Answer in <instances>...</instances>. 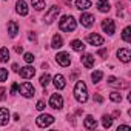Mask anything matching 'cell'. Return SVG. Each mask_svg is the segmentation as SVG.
I'll use <instances>...</instances> for the list:
<instances>
[{"label": "cell", "instance_id": "27", "mask_svg": "<svg viewBox=\"0 0 131 131\" xmlns=\"http://www.w3.org/2000/svg\"><path fill=\"white\" fill-rule=\"evenodd\" d=\"M122 39L125 40V42H131V26H126L125 29H123V32H122Z\"/></svg>", "mask_w": 131, "mask_h": 131}, {"label": "cell", "instance_id": "21", "mask_svg": "<svg viewBox=\"0 0 131 131\" xmlns=\"http://www.w3.org/2000/svg\"><path fill=\"white\" fill-rule=\"evenodd\" d=\"M17 32H19V25L16 22H9L8 23V34H9V37H16Z\"/></svg>", "mask_w": 131, "mask_h": 131}, {"label": "cell", "instance_id": "24", "mask_svg": "<svg viewBox=\"0 0 131 131\" xmlns=\"http://www.w3.org/2000/svg\"><path fill=\"white\" fill-rule=\"evenodd\" d=\"M9 60V51H8V48H2L0 49V62L2 63H5V62H8Z\"/></svg>", "mask_w": 131, "mask_h": 131}, {"label": "cell", "instance_id": "30", "mask_svg": "<svg viewBox=\"0 0 131 131\" xmlns=\"http://www.w3.org/2000/svg\"><path fill=\"white\" fill-rule=\"evenodd\" d=\"M49 80H51L49 74H46V73H45V74H43V76L40 77V85H42V86H46V85L49 83Z\"/></svg>", "mask_w": 131, "mask_h": 131}, {"label": "cell", "instance_id": "29", "mask_svg": "<svg viewBox=\"0 0 131 131\" xmlns=\"http://www.w3.org/2000/svg\"><path fill=\"white\" fill-rule=\"evenodd\" d=\"M110 99L113 100V102H116V103H119V102H122V96L117 93V91H113L111 94H110Z\"/></svg>", "mask_w": 131, "mask_h": 131}, {"label": "cell", "instance_id": "2", "mask_svg": "<svg viewBox=\"0 0 131 131\" xmlns=\"http://www.w3.org/2000/svg\"><path fill=\"white\" fill-rule=\"evenodd\" d=\"M76 26H77V23H76V19H74L73 16H63V17L60 19V22H59V28H60L62 31H65V32L74 31Z\"/></svg>", "mask_w": 131, "mask_h": 131}, {"label": "cell", "instance_id": "8", "mask_svg": "<svg viewBox=\"0 0 131 131\" xmlns=\"http://www.w3.org/2000/svg\"><path fill=\"white\" fill-rule=\"evenodd\" d=\"M102 29H103L106 34L113 36V34L116 32V25H114V20H111V19L103 20V22H102Z\"/></svg>", "mask_w": 131, "mask_h": 131}, {"label": "cell", "instance_id": "10", "mask_svg": "<svg viewBox=\"0 0 131 131\" xmlns=\"http://www.w3.org/2000/svg\"><path fill=\"white\" fill-rule=\"evenodd\" d=\"M117 57H119V60H120V62L128 63V62L131 60V52H129V49H128V48H120V49L117 51Z\"/></svg>", "mask_w": 131, "mask_h": 131}, {"label": "cell", "instance_id": "13", "mask_svg": "<svg viewBox=\"0 0 131 131\" xmlns=\"http://www.w3.org/2000/svg\"><path fill=\"white\" fill-rule=\"evenodd\" d=\"M52 83H54V86H56L57 90H63L65 86H67V80H65V77H63L62 74H57V76H54V79H52Z\"/></svg>", "mask_w": 131, "mask_h": 131}, {"label": "cell", "instance_id": "32", "mask_svg": "<svg viewBox=\"0 0 131 131\" xmlns=\"http://www.w3.org/2000/svg\"><path fill=\"white\" fill-rule=\"evenodd\" d=\"M6 79H8V70L0 68V82H5Z\"/></svg>", "mask_w": 131, "mask_h": 131}, {"label": "cell", "instance_id": "17", "mask_svg": "<svg viewBox=\"0 0 131 131\" xmlns=\"http://www.w3.org/2000/svg\"><path fill=\"white\" fill-rule=\"evenodd\" d=\"M108 83L111 86H120V88H128V83L120 80V79H116V77H108Z\"/></svg>", "mask_w": 131, "mask_h": 131}, {"label": "cell", "instance_id": "15", "mask_svg": "<svg viewBox=\"0 0 131 131\" xmlns=\"http://www.w3.org/2000/svg\"><path fill=\"white\" fill-rule=\"evenodd\" d=\"M82 63H83V67L85 68H93L94 67V57L91 56V54H83L82 56Z\"/></svg>", "mask_w": 131, "mask_h": 131}, {"label": "cell", "instance_id": "42", "mask_svg": "<svg viewBox=\"0 0 131 131\" xmlns=\"http://www.w3.org/2000/svg\"><path fill=\"white\" fill-rule=\"evenodd\" d=\"M63 2L67 3V5H71V0H63Z\"/></svg>", "mask_w": 131, "mask_h": 131}, {"label": "cell", "instance_id": "11", "mask_svg": "<svg viewBox=\"0 0 131 131\" xmlns=\"http://www.w3.org/2000/svg\"><path fill=\"white\" fill-rule=\"evenodd\" d=\"M19 74H20L23 79H31V77L36 74V70H34L32 67H29V65H26V67H23V68L19 70Z\"/></svg>", "mask_w": 131, "mask_h": 131}, {"label": "cell", "instance_id": "31", "mask_svg": "<svg viewBox=\"0 0 131 131\" xmlns=\"http://www.w3.org/2000/svg\"><path fill=\"white\" fill-rule=\"evenodd\" d=\"M23 60H25L26 63H32V62H34V54H32V52H25Z\"/></svg>", "mask_w": 131, "mask_h": 131}, {"label": "cell", "instance_id": "19", "mask_svg": "<svg viewBox=\"0 0 131 131\" xmlns=\"http://www.w3.org/2000/svg\"><path fill=\"white\" fill-rule=\"evenodd\" d=\"M91 6V0H76V8L80 11H86Z\"/></svg>", "mask_w": 131, "mask_h": 131}, {"label": "cell", "instance_id": "16", "mask_svg": "<svg viewBox=\"0 0 131 131\" xmlns=\"http://www.w3.org/2000/svg\"><path fill=\"white\" fill-rule=\"evenodd\" d=\"M83 125H85L86 129H94V128L97 126V120H96L93 116H86L85 120H83Z\"/></svg>", "mask_w": 131, "mask_h": 131}, {"label": "cell", "instance_id": "14", "mask_svg": "<svg viewBox=\"0 0 131 131\" xmlns=\"http://www.w3.org/2000/svg\"><path fill=\"white\" fill-rule=\"evenodd\" d=\"M16 11L20 16H26L28 14V5L23 2V0H19V2L16 3Z\"/></svg>", "mask_w": 131, "mask_h": 131}, {"label": "cell", "instance_id": "39", "mask_svg": "<svg viewBox=\"0 0 131 131\" xmlns=\"http://www.w3.org/2000/svg\"><path fill=\"white\" fill-rule=\"evenodd\" d=\"M117 129H131V126H128V125H119Z\"/></svg>", "mask_w": 131, "mask_h": 131}, {"label": "cell", "instance_id": "40", "mask_svg": "<svg viewBox=\"0 0 131 131\" xmlns=\"http://www.w3.org/2000/svg\"><path fill=\"white\" fill-rule=\"evenodd\" d=\"M28 39H29V40H36V34H34V32H29V34H28Z\"/></svg>", "mask_w": 131, "mask_h": 131}, {"label": "cell", "instance_id": "5", "mask_svg": "<svg viewBox=\"0 0 131 131\" xmlns=\"http://www.w3.org/2000/svg\"><path fill=\"white\" fill-rule=\"evenodd\" d=\"M59 13H60V8L57 6V5H54V6H51L49 9H48V13L45 14V22L46 23H52L54 20H56V17L59 16Z\"/></svg>", "mask_w": 131, "mask_h": 131}, {"label": "cell", "instance_id": "7", "mask_svg": "<svg viewBox=\"0 0 131 131\" xmlns=\"http://www.w3.org/2000/svg\"><path fill=\"white\" fill-rule=\"evenodd\" d=\"M56 60L57 63L60 65V67H70V63H71V59H70V54L68 52H57L56 56Z\"/></svg>", "mask_w": 131, "mask_h": 131}, {"label": "cell", "instance_id": "25", "mask_svg": "<svg viewBox=\"0 0 131 131\" xmlns=\"http://www.w3.org/2000/svg\"><path fill=\"white\" fill-rule=\"evenodd\" d=\"M31 3H32V8L37 9V11H42L45 6V0H31Z\"/></svg>", "mask_w": 131, "mask_h": 131}, {"label": "cell", "instance_id": "34", "mask_svg": "<svg viewBox=\"0 0 131 131\" xmlns=\"http://www.w3.org/2000/svg\"><path fill=\"white\" fill-rule=\"evenodd\" d=\"M5 88H0V100H5L6 99V94H5Z\"/></svg>", "mask_w": 131, "mask_h": 131}, {"label": "cell", "instance_id": "37", "mask_svg": "<svg viewBox=\"0 0 131 131\" xmlns=\"http://www.w3.org/2000/svg\"><path fill=\"white\" fill-rule=\"evenodd\" d=\"M19 90V86H17V83H13V86H11V94H16V91Z\"/></svg>", "mask_w": 131, "mask_h": 131}, {"label": "cell", "instance_id": "9", "mask_svg": "<svg viewBox=\"0 0 131 131\" xmlns=\"http://www.w3.org/2000/svg\"><path fill=\"white\" fill-rule=\"evenodd\" d=\"M80 23H82V26H85V28L93 26V25H94V16H91V14H88V13H83V14L80 16Z\"/></svg>", "mask_w": 131, "mask_h": 131}, {"label": "cell", "instance_id": "12", "mask_svg": "<svg viewBox=\"0 0 131 131\" xmlns=\"http://www.w3.org/2000/svg\"><path fill=\"white\" fill-rule=\"evenodd\" d=\"M86 40H88V43L93 45V46H100V45H103V37L99 36V34H90V36L86 37Z\"/></svg>", "mask_w": 131, "mask_h": 131}, {"label": "cell", "instance_id": "26", "mask_svg": "<svg viewBox=\"0 0 131 131\" xmlns=\"http://www.w3.org/2000/svg\"><path fill=\"white\" fill-rule=\"evenodd\" d=\"M102 77H103V73H102L100 70H97V71H94V73L91 74V80H93V83H99V82L102 80Z\"/></svg>", "mask_w": 131, "mask_h": 131}, {"label": "cell", "instance_id": "3", "mask_svg": "<svg viewBox=\"0 0 131 131\" xmlns=\"http://www.w3.org/2000/svg\"><path fill=\"white\" fill-rule=\"evenodd\" d=\"M19 91H20V94H22L23 97H26V99L32 97V96H34V93H36L34 86H32L29 82H23V83L19 86Z\"/></svg>", "mask_w": 131, "mask_h": 131}, {"label": "cell", "instance_id": "35", "mask_svg": "<svg viewBox=\"0 0 131 131\" xmlns=\"http://www.w3.org/2000/svg\"><path fill=\"white\" fill-rule=\"evenodd\" d=\"M94 100H96L97 103H102V102H103V97L99 96V94H94Z\"/></svg>", "mask_w": 131, "mask_h": 131}, {"label": "cell", "instance_id": "33", "mask_svg": "<svg viewBox=\"0 0 131 131\" xmlns=\"http://www.w3.org/2000/svg\"><path fill=\"white\" fill-rule=\"evenodd\" d=\"M36 108H37L39 111H43V110H45V102H43V100H39L37 105H36Z\"/></svg>", "mask_w": 131, "mask_h": 131}, {"label": "cell", "instance_id": "4", "mask_svg": "<svg viewBox=\"0 0 131 131\" xmlns=\"http://www.w3.org/2000/svg\"><path fill=\"white\" fill-rule=\"evenodd\" d=\"M36 122H37V125H39L40 128H46V126H49L51 123H54V117H52L51 114H40V116L36 119Z\"/></svg>", "mask_w": 131, "mask_h": 131}, {"label": "cell", "instance_id": "22", "mask_svg": "<svg viewBox=\"0 0 131 131\" xmlns=\"http://www.w3.org/2000/svg\"><path fill=\"white\" fill-rule=\"evenodd\" d=\"M51 46L52 48H62L63 46V39H62V36H59V34H54L52 36V43H51Z\"/></svg>", "mask_w": 131, "mask_h": 131}, {"label": "cell", "instance_id": "18", "mask_svg": "<svg viewBox=\"0 0 131 131\" xmlns=\"http://www.w3.org/2000/svg\"><path fill=\"white\" fill-rule=\"evenodd\" d=\"M9 120V111L8 108H0V125H6Z\"/></svg>", "mask_w": 131, "mask_h": 131}, {"label": "cell", "instance_id": "38", "mask_svg": "<svg viewBox=\"0 0 131 131\" xmlns=\"http://www.w3.org/2000/svg\"><path fill=\"white\" fill-rule=\"evenodd\" d=\"M14 49H16V52H19V54H22V52H23V48H22V46H19V45H17Z\"/></svg>", "mask_w": 131, "mask_h": 131}, {"label": "cell", "instance_id": "20", "mask_svg": "<svg viewBox=\"0 0 131 131\" xmlns=\"http://www.w3.org/2000/svg\"><path fill=\"white\" fill-rule=\"evenodd\" d=\"M96 8H97L100 13H108L111 6H110V3L106 2V0H99V2L96 3Z\"/></svg>", "mask_w": 131, "mask_h": 131}, {"label": "cell", "instance_id": "41", "mask_svg": "<svg viewBox=\"0 0 131 131\" xmlns=\"http://www.w3.org/2000/svg\"><path fill=\"white\" fill-rule=\"evenodd\" d=\"M13 70H14L16 73H19V65H17V63H14V65H13Z\"/></svg>", "mask_w": 131, "mask_h": 131}, {"label": "cell", "instance_id": "23", "mask_svg": "<svg viewBox=\"0 0 131 131\" xmlns=\"http://www.w3.org/2000/svg\"><path fill=\"white\" fill-rule=\"evenodd\" d=\"M70 45H71V48H73L74 51H83V49H85V43H83L82 40H77V39L73 40Z\"/></svg>", "mask_w": 131, "mask_h": 131}, {"label": "cell", "instance_id": "36", "mask_svg": "<svg viewBox=\"0 0 131 131\" xmlns=\"http://www.w3.org/2000/svg\"><path fill=\"white\" fill-rule=\"evenodd\" d=\"M100 57H106V54H108V51L106 49H99V52H97Z\"/></svg>", "mask_w": 131, "mask_h": 131}, {"label": "cell", "instance_id": "28", "mask_svg": "<svg viewBox=\"0 0 131 131\" xmlns=\"http://www.w3.org/2000/svg\"><path fill=\"white\" fill-rule=\"evenodd\" d=\"M102 125H103L105 128H110V126L113 125V117H111V116H106V114H105V116L102 117Z\"/></svg>", "mask_w": 131, "mask_h": 131}, {"label": "cell", "instance_id": "6", "mask_svg": "<svg viewBox=\"0 0 131 131\" xmlns=\"http://www.w3.org/2000/svg\"><path fill=\"white\" fill-rule=\"evenodd\" d=\"M49 106L54 110H62L63 108V99L60 94H52L49 97Z\"/></svg>", "mask_w": 131, "mask_h": 131}, {"label": "cell", "instance_id": "1", "mask_svg": "<svg viewBox=\"0 0 131 131\" xmlns=\"http://www.w3.org/2000/svg\"><path fill=\"white\" fill-rule=\"evenodd\" d=\"M74 97H76V100L79 103H85L88 100V88H86L85 82L79 80L76 83V86H74Z\"/></svg>", "mask_w": 131, "mask_h": 131}]
</instances>
